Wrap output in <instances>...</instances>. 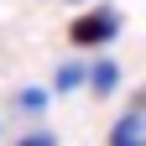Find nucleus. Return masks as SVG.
I'll return each instance as SVG.
<instances>
[{"label": "nucleus", "instance_id": "nucleus-1", "mask_svg": "<svg viewBox=\"0 0 146 146\" xmlns=\"http://www.w3.org/2000/svg\"><path fill=\"white\" fill-rule=\"evenodd\" d=\"M115 31H120V16L99 5V11H84V16H73V26H68V42H73V47H104Z\"/></svg>", "mask_w": 146, "mask_h": 146}, {"label": "nucleus", "instance_id": "nucleus-4", "mask_svg": "<svg viewBox=\"0 0 146 146\" xmlns=\"http://www.w3.org/2000/svg\"><path fill=\"white\" fill-rule=\"evenodd\" d=\"M78 84H84V63H63L58 68V89L68 94V89H78Z\"/></svg>", "mask_w": 146, "mask_h": 146}, {"label": "nucleus", "instance_id": "nucleus-2", "mask_svg": "<svg viewBox=\"0 0 146 146\" xmlns=\"http://www.w3.org/2000/svg\"><path fill=\"white\" fill-rule=\"evenodd\" d=\"M110 146H146V115H141V104L131 110V115H120V120H115Z\"/></svg>", "mask_w": 146, "mask_h": 146}, {"label": "nucleus", "instance_id": "nucleus-3", "mask_svg": "<svg viewBox=\"0 0 146 146\" xmlns=\"http://www.w3.org/2000/svg\"><path fill=\"white\" fill-rule=\"evenodd\" d=\"M84 78L94 84L99 94H115V84H120V68H115V63H94V68L84 73Z\"/></svg>", "mask_w": 146, "mask_h": 146}, {"label": "nucleus", "instance_id": "nucleus-6", "mask_svg": "<svg viewBox=\"0 0 146 146\" xmlns=\"http://www.w3.org/2000/svg\"><path fill=\"white\" fill-rule=\"evenodd\" d=\"M16 146H58V136H52V131H31V136H21Z\"/></svg>", "mask_w": 146, "mask_h": 146}, {"label": "nucleus", "instance_id": "nucleus-5", "mask_svg": "<svg viewBox=\"0 0 146 146\" xmlns=\"http://www.w3.org/2000/svg\"><path fill=\"white\" fill-rule=\"evenodd\" d=\"M16 104H21V110H42L47 94H42V89H21V94H16Z\"/></svg>", "mask_w": 146, "mask_h": 146}]
</instances>
